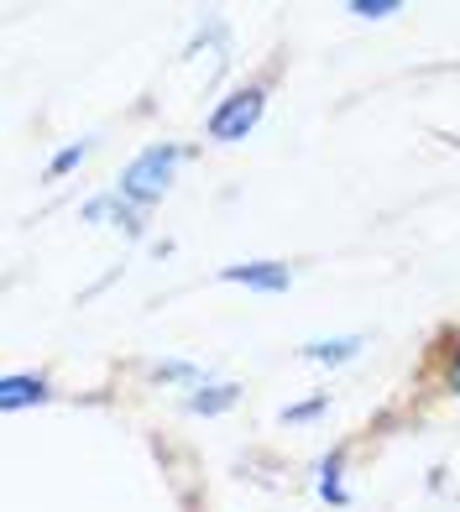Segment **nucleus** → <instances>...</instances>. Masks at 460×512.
Returning <instances> with one entry per match:
<instances>
[{
  "mask_svg": "<svg viewBox=\"0 0 460 512\" xmlns=\"http://www.w3.org/2000/svg\"><path fill=\"white\" fill-rule=\"evenodd\" d=\"M178 162H183V152L178 147H147V152H136L131 162H126V173H121V199H131L136 209H147V204H157L168 189H173V173H178Z\"/></svg>",
  "mask_w": 460,
  "mask_h": 512,
  "instance_id": "nucleus-1",
  "label": "nucleus"
},
{
  "mask_svg": "<svg viewBox=\"0 0 460 512\" xmlns=\"http://www.w3.org/2000/svg\"><path fill=\"white\" fill-rule=\"evenodd\" d=\"M262 110H267V95H262V89H236L230 100L215 105L210 136H215V142H246V131H257Z\"/></svg>",
  "mask_w": 460,
  "mask_h": 512,
  "instance_id": "nucleus-2",
  "label": "nucleus"
},
{
  "mask_svg": "<svg viewBox=\"0 0 460 512\" xmlns=\"http://www.w3.org/2000/svg\"><path fill=\"white\" fill-rule=\"evenodd\" d=\"M220 277L225 283H241V288H257V293H288V283H293V272L283 262H236Z\"/></svg>",
  "mask_w": 460,
  "mask_h": 512,
  "instance_id": "nucleus-3",
  "label": "nucleus"
},
{
  "mask_svg": "<svg viewBox=\"0 0 460 512\" xmlns=\"http://www.w3.org/2000/svg\"><path fill=\"white\" fill-rule=\"evenodd\" d=\"M84 220H115L126 230V236H142V215H136V204L121 199V194H100L84 204Z\"/></svg>",
  "mask_w": 460,
  "mask_h": 512,
  "instance_id": "nucleus-4",
  "label": "nucleus"
},
{
  "mask_svg": "<svg viewBox=\"0 0 460 512\" xmlns=\"http://www.w3.org/2000/svg\"><path fill=\"white\" fill-rule=\"evenodd\" d=\"M53 392L42 377H0V408L16 413V408H32V403H48Z\"/></svg>",
  "mask_w": 460,
  "mask_h": 512,
  "instance_id": "nucleus-5",
  "label": "nucleus"
},
{
  "mask_svg": "<svg viewBox=\"0 0 460 512\" xmlns=\"http://www.w3.org/2000/svg\"><path fill=\"white\" fill-rule=\"evenodd\" d=\"M361 351V340L356 335H340V340H314V345H304V356L309 361H319V366H345Z\"/></svg>",
  "mask_w": 460,
  "mask_h": 512,
  "instance_id": "nucleus-6",
  "label": "nucleus"
},
{
  "mask_svg": "<svg viewBox=\"0 0 460 512\" xmlns=\"http://www.w3.org/2000/svg\"><path fill=\"white\" fill-rule=\"evenodd\" d=\"M236 392H241V387H230V382H220V387H199L194 398H189V413H225L230 403H236Z\"/></svg>",
  "mask_w": 460,
  "mask_h": 512,
  "instance_id": "nucleus-7",
  "label": "nucleus"
},
{
  "mask_svg": "<svg viewBox=\"0 0 460 512\" xmlns=\"http://www.w3.org/2000/svg\"><path fill=\"white\" fill-rule=\"evenodd\" d=\"M340 465H345V455L335 450L325 465H319V497H325V502H335V507H345V502H351V497H345V486H340Z\"/></svg>",
  "mask_w": 460,
  "mask_h": 512,
  "instance_id": "nucleus-8",
  "label": "nucleus"
},
{
  "mask_svg": "<svg viewBox=\"0 0 460 512\" xmlns=\"http://www.w3.org/2000/svg\"><path fill=\"white\" fill-rule=\"evenodd\" d=\"M84 157H89V142H74V147H63V152H58V157L48 162V173H53V178H63L68 168H79Z\"/></svg>",
  "mask_w": 460,
  "mask_h": 512,
  "instance_id": "nucleus-9",
  "label": "nucleus"
},
{
  "mask_svg": "<svg viewBox=\"0 0 460 512\" xmlns=\"http://www.w3.org/2000/svg\"><path fill=\"white\" fill-rule=\"evenodd\" d=\"M157 377H168V382H204V371L189 366V361H163V366H157Z\"/></svg>",
  "mask_w": 460,
  "mask_h": 512,
  "instance_id": "nucleus-10",
  "label": "nucleus"
},
{
  "mask_svg": "<svg viewBox=\"0 0 460 512\" xmlns=\"http://www.w3.org/2000/svg\"><path fill=\"white\" fill-rule=\"evenodd\" d=\"M351 11L366 16V21H382V16H393V11H398V0H351Z\"/></svg>",
  "mask_w": 460,
  "mask_h": 512,
  "instance_id": "nucleus-11",
  "label": "nucleus"
},
{
  "mask_svg": "<svg viewBox=\"0 0 460 512\" xmlns=\"http://www.w3.org/2000/svg\"><path fill=\"white\" fill-rule=\"evenodd\" d=\"M325 403H330V398H314V403H298V408H288L283 418H288V424H304V418H314V413H325Z\"/></svg>",
  "mask_w": 460,
  "mask_h": 512,
  "instance_id": "nucleus-12",
  "label": "nucleus"
},
{
  "mask_svg": "<svg viewBox=\"0 0 460 512\" xmlns=\"http://www.w3.org/2000/svg\"><path fill=\"white\" fill-rule=\"evenodd\" d=\"M450 387L460 392V351H455V366H450Z\"/></svg>",
  "mask_w": 460,
  "mask_h": 512,
  "instance_id": "nucleus-13",
  "label": "nucleus"
}]
</instances>
